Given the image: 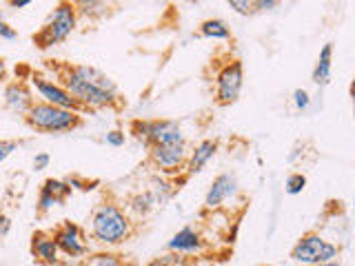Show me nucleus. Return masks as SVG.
Segmentation results:
<instances>
[{
	"label": "nucleus",
	"mask_w": 355,
	"mask_h": 266,
	"mask_svg": "<svg viewBox=\"0 0 355 266\" xmlns=\"http://www.w3.org/2000/svg\"><path fill=\"white\" fill-rule=\"evenodd\" d=\"M105 140H107V144H111V147H122V144H125V131H120V129L109 131Z\"/></svg>",
	"instance_id": "27"
},
{
	"label": "nucleus",
	"mask_w": 355,
	"mask_h": 266,
	"mask_svg": "<svg viewBox=\"0 0 355 266\" xmlns=\"http://www.w3.org/2000/svg\"><path fill=\"white\" fill-rule=\"evenodd\" d=\"M338 255H340L338 244L324 240L318 231H306L304 236L293 244L288 258H291L293 262H300L302 266H309V264L333 262Z\"/></svg>",
	"instance_id": "7"
},
{
	"label": "nucleus",
	"mask_w": 355,
	"mask_h": 266,
	"mask_svg": "<svg viewBox=\"0 0 355 266\" xmlns=\"http://www.w3.org/2000/svg\"><path fill=\"white\" fill-rule=\"evenodd\" d=\"M7 64H5V58H3V55H0V85H3V82H7Z\"/></svg>",
	"instance_id": "31"
},
{
	"label": "nucleus",
	"mask_w": 355,
	"mask_h": 266,
	"mask_svg": "<svg viewBox=\"0 0 355 266\" xmlns=\"http://www.w3.org/2000/svg\"><path fill=\"white\" fill-rule=\"evenodd\" d=\"M0 38H5V40H16L18 38V33H16V29L9 25V22H0Z\"/></svg>",
	"instance_id": "28"
},
{
	"label": "nucleus",
	"mask_w": 355,
	"mask_h": 266,
	"mask_svg": "<svg viewBox=\"0 0 355 266\" xmlns=\"http://www.w3.org/2000/svg\"><path fill=\"white\" fill-rule=\"evenodd\" d=\"M78 11V20L89 18V20H103L114 16L120 5H111V3H96V0H80V3H73Z\"/></svg>",
	"instance_id": "17"
},
{
	"label": "nucleus",
	"mask_w": 355,
	"mask_h": 266,
	"mask_svg": "<svg viewBox=\"0 0 355 266\" xmlns=\"http://www.w3.org/2000/svg\"><path fill=\"white\" fill-rule=\"evenodd\" d=\"M27 80L38 91L42 103L53 105V107H60V109H67V111H76V114H80V116L87 114V111L80 105H78L76 100L69 94H67L60 85H55L47 73L36 71V69H29V78H27Z\"/></svg>",
	"instance_id": "8"
},
{
	"label": "nucleus",
	"mask_w": 355,
	"mask_h": 266,
	"mask_svg": "<svg viewBox=\"0 0 355 266\" xmlns=\"http://www.w3.org/2000/svg\"><path fill=\"white\" fill-rule=\"evenodd\" d=\"M309 266H342L338 260H333V262H324V264H309Z\"/></svg>",
	"instance_id": "33"
},
{
	"label": "nucleus",
	"mask_w": 355,
	"mask_h": 266,
	"mask_svg": "<svg viewBox=\"0 0 355 266\" xmlns=\"http://www.w3.org/2000/svg\"><path fill=\"white\" fill-rule=\"evenodd\" d=\"M25 125L36 131V133H47V136H53V133H69L85 127V116L76 114V111H67L60 107H53L42 103V100H36V105L29 109V114L25 116Z\"/></svg>",
	"instance_id": "4"
},
{
	"label": "nucleus",
	"mask_w": 355,
	"mask_h": 266,
	"mask_svg": "<svg viewBox=\"0 0 355 266\" xmlns=\"http://www.w3.org/2000/svg\"><path fill=\"white\" fill-rule=\"evenodd\" d=\"M216 153H218V140H202V142H200L198 147L189 153V160H187V166H184L187 177L202 171L205 164L214 158Z\"/></svg>",
	"instance_id": "16"
},
{
	"label": "nucleus",
	"mask_w": 355,
	"mask_h": 266,
	"mask_svg": "<svg viewBox=\"0 0 355 266\" xmlns=\"http://www.w3.org/2000/svg\"><path fill=\"white\" fill-rule=\"evenodd\" d=\"M20 144H22V140H5V138H0V162H5L9 155L20 147Z\"/></svg>",
	"instance_id": "24"
},
{
	"label": "nucleus",
	"mask_w": 355,
	"mask_h": 266,
	"mask_svg": "<svg viewBox=\"0 0 355 266\" xmlns=\"http://www.w3.org/2000/svg\"><path fill=\"white\" fill-rule=\"evenodd\" d=\"M153 206H155V197L151 193H138L129 200V211H133L136 215H147Z\"/></svg>",
	"instance_id": "22"
},
{
	"label": "nucleus",
	"mask_w": 355,
	"mask_h": 266,
	"mask_svg": "<svg viewBox=\"0 0 355 266\" xmlns=\"http://www.w3.org/2000/svg\"><path fill=\"white\" fill-rule=\"evenodd\" d=\"M3 103H5V109H9L11 114H18L22 118L29 114V109L36 105V98H33V91H31L27 78L16 76L14 80L5 82Z\"/></svg>",
	"instance_id": "11"
},
{
	"label": "nucleus",
	"mask_w": 355,
	"mask_h": 266,
	"mask_svg": "<svg viewBox=\"0 0 355 266\" xmlns=\"http://www.w3.org/2000/svg\"><path fill=\"white\" fill-rule=\"evenodd\" d=\"M49 162H51L49 153H36V158H33V169H36V171L47 169Z\"/></svg>",
	"instance_id": "29"
},
{
	"label": "nucleus",
	"mask_w": 355,
	"mask_h": 266,
	"mask_svg": "<svg viewBox=\"0 0 355 266\" xmlns=\"http://www.w3.org/2000/svg\"><path fill=\"white\" fill-rule=\"evenodd\" d=\"M92 238L107 249H116L131 240L136 233V222L118 200L105 197L96 204L92 213Z\"/></svg>",
	"instance_id": "2"
},
{
	"label": "nucleus",
	"mask_w": 355,
	"mask_h": 266,
	"mask_svg": "<svg viewBox=\"0 0 355 266\" xmlns=\"http://www.w3.org/2000/svg\"><path fill=\"white\" fill-rule=\"evenodd\" d=\"M293 103H295V107L300 111H304L311 105V98H309V94L304 91V89H295V91H293Z\"/></svg>",
	"instance_id": "26"
},
{
	"label": "nucleus",
	"mask_w": 355,
	"mask_h": 266,
	"mask_svg": "<svg viewBox=\"0 0 355 266\" xmlns=\"http://www.w3.org/2000/svg\"><path fill=\"white\" fill-rule=\"evenodd\" d=\"M229 9L238 11L242 16H255L262 11H271L275 7H280L277 0H229Z\"/></svg>",
	"instance_id": "20"
},
{
	"label": "nucleus",
	"mask_w": 355,
	"mask_h": 266,
	"mask_svg": "<svg viewBox=\"0 0 355 266\" xmlns=\"http://www.w3.org/2000/svg\"><path fill=\"white\" fill-rule=\"evenodd\" d=\"M129 133L147 149L160 144H187L180 125L173 120H131Z\"/></svg>",
	"instance_id": "6"
},
{
	"label": "nucleus",
	"mask_w": 355,
	"mask_h": 266,
	"mask_svg": "<svg viewBox=\"0 0 355 266\" xmlns=\"http://www.w3.org/2000/svg\"><path fill=\"white\" fill-rule=\"evenodd\" d=\"M9 229H11V222H9V218L0 213V238H5L7 233H9Z\"/></svg>",
	"instance_id": "30"
},
{
	"label": "nucleus",
	"mask_w": 355,
	"mask_h": 266,
	"mask_svg": "<svg viewBox=\"0 0 355 266\" xmlns=\"http://www.w3.org/2000/svg\"><path fill=\"white\" fill-rule=\"evenodd\" d=\"M42 62L44 69L51 73V80L60 85L87 114L103 109L120 114L127 109V98L120 94L118 85L96 66L58 58H44Z\"/></svg>",
	"instance_id": "1"
},
{
	"label": "nucleus",
	"mask_w": 355,
	"mask_h": 266,
	"mask_svg": "<svg viewBox=\"0 0 355 266\" xmlns=\"http://www.w3.org/2000/svg\"><path fill=\"white\" fill-rule=\"evenodd\" d=\"M198 36L200 38H211V40H227L233 42V31L222 18H207L200 22L198 27Z\"/></svg>",
	"instance_id": "18"
},
{
	"label": "nucleus",
	"mask_w": 355,
	"mask_h": 266,
	"mask_svg": "<svg viewBox=\"0 0 355 266\" xmlns=\"http://www.w3.org/2000/svg\"><path fill=\"white\" fill-rule=\"evenodd\" d=\"M31 0H11L9 7H16V9H22V7H29Z\"/></svg>",
	"instance_id": "32"
},
{
	"label": "nucleus",
	"mask_w": 355,
	"mask_h": 266,
	"mask_svg": "<svg viewBox=\"0 0 355 266\" xmlns=\"http://www.w3.org/2000/svg\"><path fill=\"white\" fill-rule=\"evenodd\" d=\"M207 247V240L200 236V231H196L193 227H184L175 233V236L169 240L166 249L173 251L175 255H191V253H202Z\"/></svg>",
	"instance_id": "15"
},
{
	"label": "nucleus",
	"mask_w": 355,
	"mask_h": 266,
	"mask_svg": "<svg viewBox=\"0 0 355 266\" xmlns=\"http://www.w3.org/2000/svg\"><path fill=\"white\" fill-rule=\"evenodd\" d=\"M51 238L58 247V253H64L67 258H85L89 255V247L85 244V236H83V229L73 224L71 220H62L58 227H53L51 231Z\"/></svg>",
	"instance_id": "10"
},
{
	"label": "nucleus",
	"mask_w": 355,
	"mask_h": 266,
	"mask_svg": "<svg viewBox=\"0 0 355 266\" xmlns=\"http://www.w3.org/2000/svg\"><path fill=\"white\" fill-rule=\"evenodd\" d=\"M5 20V11L3 9H0V22H3Z\"/></svg>",
	"instance_id": "34"
},
{
	"label": "nucleus",
	"mask_w": 355,
	"mask_h": 266,
	"mask_svg": "<svg viewBox=\"0 0 355 266\" xmlns=\"http://www.w3.org/2000/svg\"><path fill=\"white\" fill-rule=\"evenodd\" d=\"M76 27H78L76 5L62 0V3H58L53 7L49 18L42 22V27L31 36V42H33V47L40 49V51L51 49V47H55V44H60L69 38Z\"/></svg>",
	"instance_id": "5"
},
{
	"label": "nucleus",
	"mask_w": 355,
	"mask_h": 266,
	"mask_svg": "<svg viewBox=\"0 0 355 266\" xmlns=\"http://www.w3.org/2000/svg\"><path fill=\"white\" fill-rule=\"evenodd\" d=\"M262 266H271V264H262Z\"/></svg>",
	"instance_id": "35"
},
{
	"label": "nucleus",
	"mask_w": 355,
	"mask_h": 266,
	"mask_svg": "<svg viewBox=\"0 0 355 266\" xmlns=\"http://www.w3.org/2000/svg\"><path fill=\"white\" fill-rule=\"evenodd\" d=\"M331 64H333V42H327L320 49L318 62L313 66V82L318 87H327L331 82Z\"/></svg>",
	"instance_id": "19"
},
{
	"label": "nucleus",
	"mask_w": 355,
	"mask_h": 266,
	"mask_svg": "<svg viewBox=\"0 0 355 266\" xmlns=\"http://www.w3.org/2000/svg\"><path fill=\"white\" fill-rule=\"evenodd\" d=\"M73 193V188L62 182V180H44L42 186H40V193H38V206H36V215L38 218H44L47 215V211L55 204H64L67 197Z\"/></svg>",
	"instance_id": "12"
},
{
	"label": "nucleus",
	"mask_w": 355,
	"mask_h": 266,
	"mask_svg": "<svg viewBox=\"0 0 355 266\" xmlns=\"http://www.w3.org/2000/svg\"><path fill=\"white\" fill-rule=\"evenodd\" d=\"M29 251L33 255V260L42 266H53L58 264V247L51 238L49 231H33L31 233V244H29Z\"/></svg>",
	"instance_id": "14"
},
{
	"label": "nucleus",
	"mask_w": 355,
	"mask_h": 266,
	"mask_svg": "<svg viewBox=\"0 0 355 266\" xmlns=\"http://www.w3.org/2000/svg\"><path fill=\"white\" fill-rule=\"evenodd\" d=\"M184 258V255H158L155 260H151L147 266H175L178 262H180Z\"/></svg>",
	"instance_id": "25"
},
{
	"label": "nucleus",
	"mask_w": 355,
	"mask_h": 266,
	"mask_svg": "<svg viewBox=\"0 0 355 266\" xmlns=\"http://www.w3.org/2000/svg\"><path fill=\"white\" fill-rule=\"evenodd\" d=\"M189 160L187 144H160L147 149V164L164 175H178L184 171Z\"/></svg>",
	"instance_id": "9"
},
{
	"label": "nucleus",
	"mask_w": 355,
	"mask_h": 266,
	"mask_svg": "<svg viewBox=\"0 0 355 266\" xmlns=\"http://www.w3.org/2000/svg\"><path fill=\"white\" fill-rule=\"evenodd\" d=\"M211 71V96L218 107H231L240 100L242 85H244V64L231 49L216 51L211 55L207 73Z\"/></svg>",
	"instance_id": "3"
},
{
	"label": "nucleus",
	"mask_w": 355,
	"mask_h": 266,
	"mask_svg": "<svg viewBox=\"0 0 355 266\" xmlns=\"http://www.w3.org/2000/svg\"><path fill=\"white\" fill-rule=\"evenodd\" d=\"M304 186H306V175H304V173L293 171V173H288V175H286L284 191H286L288 195H297V193H302V191H304Z\"/></svg>",
	"instance_id": "23"
},
{
	"label": "nucleus",
	"mask_w": 355,
	"mask_h": 266,
	"mask_svg": "<svg viewBox=\"0 0 355 266\" xmlns=\"http://www.w3.org/2000/svg\"><path fill=\"white\" fill-rule=\"evenodd\" d=\"M83 266H131V260L127 255H120L114 251H103V253H92L83 262Z\"/></svg>",
	"instance_id": "21"
},
{
	"label": "nucleus",
	"mask_w": 355,
	"mask_h": 266,
	"mask_svg": "<svg viewBox=\"0 0 355 266\" xmlns=\"http://www.w3.org/2000/svg\"><path fill=\"white\" fill-rule=\"evenodd\" d=\"M238 191V180L233 173H220L214 177L209 191L205 195V209H218Z\"/></svg>",
	"instance_id": "13"
}]
</instances>
